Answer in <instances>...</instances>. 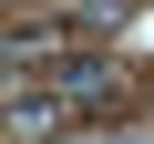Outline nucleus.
<instances>
[{
  "label": "nucleus",
  "instance_id": "f257e3e1",
  "mask_svg": "<svg viewBox=\"0 0 154 144\" xmlns=\"http://www.w3.org/2000/svg\"><path fill=\"white\" fill-rule=\"evenodd\" d=\"M103 83H113V72H103L93 52H72V62H62V103H103Z\"/></svg>",
  "mask_w": 154,
  "mask_h": 144
},
{
  "label": "nucleus",
  "instance_id": "7ed1b4c3",
  "mask_svg": "<svg viewBox=\"0 0 154 144\" xmlns=\"http://www.w3.org/2000/svg\"><path fill=\"white\" fill-rule=\"evenodd\" d=\"M82 144H134V134H82Z\"/></svg>",
  "mask_w": 154,
  "mask_h": 144
},
{
  "label": "nucleus",
  "instance_id": "f03ea898",
  "mask_svg": "<svg viewBox=\"0 0 154 144\" xmlns=\"http://www.w3.org/2000/svg\"><path fill=\"white\" fill-rule=\"evenodd\" d=\"M51 124H62V103H41V93H21V103H11V134H21V144H41Z\"/></svg>",
  "mask_w": 154,
  "mask_h": 144
}]
</instances>
